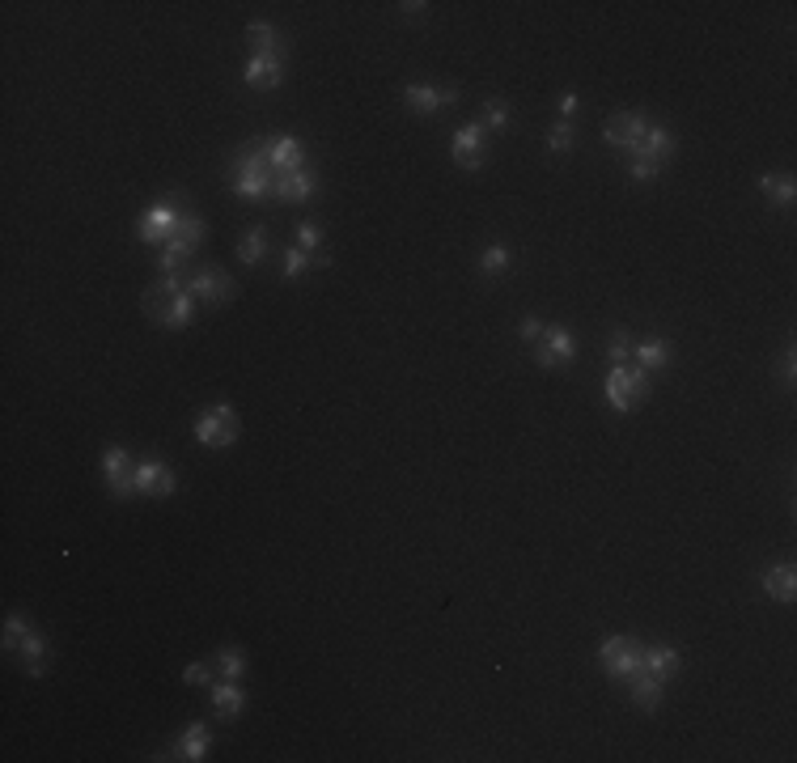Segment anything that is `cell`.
I'll use <instances>...</instances> for the list:
<instances>
[{
	"instance_id": "obj_1",
	"label": "cell",
	"mask_w": 797,
	"mask_h": 763,
	"mask_svg": "<svg viewBox=\"0 0 797 763\" xmlns=\"http://www.w3.org/2000/svg\"><path fill=\"white\" fill-rule=\"evenodd\" d=\"M272 183H276V174L268 166V157H263V145L251 140V149H242L234 157V166H229V187H234L242 200H263V195H272Z\"/></svg>"
},
{
	"instance_id": "obj_2",
	"label": "cell",
	"mask_w": 797,
	"mask_h": 763,
	"mask_svg": "<svg viewBox=\"0 0 797 763\" xmlns=\"http://www.w3.org/2000/svg\"><path fill=\"white\" fill-rule=\"evenodd\" d=\"M145 314L153 318V323H162L170 331H183L196 323V297H191L187 289H166V285H153L145 293Z\"/></svg>"
},
{
	"instance_id": "obj_3",
	"label": "cell",
	"mask_w": 797,
	"mask_h": 763,
	"mask_svg": "<svg viewBox=\"0 0 797 763\" xmlns=\"http://www.w3.org/2000/svg\"><path fill=\"white\" fill-rule=\"evenodd\" d=\"M602 390H607V403L615 407V412H632V407L649 395V374H645V369L636 365V361L611 365V369H607V382H602Z\"/></svg>"
},
{
	"instance_id": "obj_4",
	"label": "cell",
	"mask_w": 797,
	"mask_h": 763,
	"mask_svg": "<svg viewBox=\"0 0 797 763\" xmlns=\"http://www.w3.org/2000/svg\"><path fill=\"white\" fill-rule=\"evenodd\" d=\"M183 217H187L183 195H179V191H174V195H162V200H153L145 212H140V221H136V238H140V242H149V246L166 242V238H170V229L179 225Z\"/></svg>"
},
{
	"instance_id": "obj_5",
	"label": "cell",
	"mask_w": 797,
	"mask_h": 763,
	"mask_svg": "<svg viewBox=\"0 0 797 763\" xmlns=\"http://www.w3.org/2000/svg\"><path fill=\"white\" fill-rule=\"evenodd\" d=\"M196 441L208 450H225L238 441V412L229 403H212L196 416Z\"/></svg>"
},
{
	"instance_id": "obj_6",
	"label": "cell",
	"mask_w": 797,
	"mask_h": 763,
	"mask_svg": "<svg viewBox=\"0 0 797 763\" xmlns=\"http://www.w3.org/2000/svg\"><path fill=\"white\" fill-rule=\"evenodd\" d=\"M641 653H645V645L636 641V636H611V641H602L598 662H602V670H607V679L628 683L632 674L641 670Z\"/></svg>"
},
{
	"instance_id": "obj_7",
	"label": "cell",
	"mask_w": 797,
	"mask_h": 763,
	"mask_svg": "<svg viewBox=\"0 0 797 763\" xmlns=\"http://www.w3.org/2000/svg\"><path fill=\"white\" fill-rule=\"evenodd\" d=\"M259 145H263V157H268L272 174H289V170L310 166L306 162V145H301L297 136H289V132H272V136H263Z\"/></svg>"
},
{
	"instance_id": "obj_8",
	"label": "cell",
	"mask_w": 797,
	"mask_h": 763,
	"mask_svg": "<svg viewBox=\"0 0 797 763\" xmlns=\"http://www.w3.org/2000/svg\"><path fill=\"white\" fill-rule=\"evenodd\" d=\"M488 132H484V123L475 119V123H463V128H454V140H450V153H454V162L463 166V170H480L484 162H488Z\"/></svg>"
},
{
	"instance_id": "obj_9",
	"label": "cell",
	"mask_w": 797,
	"mask_h": 763,
	"mask_svg": "<svg viewBox=\"0 0 797 763\" xmlns=\"http://www.w3.org/2000/svg\"><path fill=\"white\" fill-rule=\"evenodd\" d=\"M535 361L543 369H556V365H573L577 361V335L569 327H543L539 344H535Z\"/></svg>"
},
{
	"instance_id": "obj_10",
	"label": "cell",
	"mask_w": 797,
	"mask_h": 763,
	"mask_svg": "<svg viewBox=\"0 0 797 763\" xmlns=\"http://www.w3.org/2000/svg\"><path fill=\"white\" fill-rule=\"evenodd\" d=\"M645 132H649V119H645L641 111H615V115L607 119V132H602V136H607V145H611L615 153L628 157V153L645 140Z\"/></svg>"
},
{
	"instance_id": "obj_11",
	"label": "cell",
	"mask_w": 797,
	"mask_h": 763,
	"mask_svg": "<svg viewBox=\"0 0 797 763\" xmlns=\"http://www.w3.org/2000/svg\"><path fill=\"white\" fill-rule=\"evenodd\" d=\"M187 293L196 297V301H204V306H221V301H229V297L238 293V285H234V280H229L221 268H212V263H204V268L191 272Z\"/></svg>"
},
{
	"instance_id": "obj_12",
	"label": "cell",
	"mask_w": 797,
	"mask_h": 763,
	"mask_svg": "<svg viewBox=\"0 0 797 763\" xmlns=\"http://www.w3.org/2000/svg\"><path fill=\"white\" fill-rule=\"evenodd\" d=\"M403 102H407V111H416V115H441V111H450V106H458V90L454 85H407L403 90Z\"/></svg>"
},
{
	"instance_id": "obj_13",
	"label": "cell",
	"mask_w": 797,
	"mask_h": 763,
	"mask_svg": "<svg viewBox=\"0 0 797 763\" xmlns=\"http://www.w3.org/2000/svg\"><path fill=\"white\" fill-rule=\"evenodd\" d=\"M242 81H246V90H276V85L285 81V51H255Z\"/></svg>"
},
{
	"instance_id": "obj_14",
	"label": "cell",
	"mask_w": 797,
	"mask_h": 763,
	"mask_svg": "<svg viewBox=\"0 0 797 763\" xmlns=\"http://www.w3.org/2000/svg\"><path fill=\"white\" fill-rule=\"evenodd\" d=\"M675 149H679L675 132H670V128H658V123H649L645 140L628 153V162H649V166H658V170H662V162H670V157H675Z\"/></svg>"
},
{
	"instance_id": "obj_15",
	"label": "cell",
	"mask_w": 797,
	"mask_h": 763,
	"mask_svg": "<svg viewBox=\"0 0 797 763\" xmlns=\"http://www.w3.org/2000/svg\"><path fill=\"white\" fill-rule=\"evenodd\" d=\"M314 191H318V174H314V166H301V170H289V174H276V183H272V195L280 204H306V200H314Z\"/></svg>"
},
{
	"instance_id": "obj_16",
	"label": "cell",
	"mask_w": 797,
	"mask_h": 763,
	"mask_svg": "<svg viewBox=\"0 0 797 763\" xmlns=\"http://www.w3.org/2000/svg\"><path fill=\"white\" fill-rule=\"evenodd\" d=\"M208 751H212L208 725H204V721H191L187 730L166 747V755H157V759H187V763H200V759H208Z\"/></svg>"
},
{
	"instance_id": "obj_17",
	"label": "cell",
	"mask_w": 797,
	"mask_h": 763,
	"mask_svg": "<svg viewBox=\"0 0 797 763\" xmlns=\"http://www.w3.org/2000/svg\"><path fill=\"white\" fill-rule=\"evenodd\" d=\"M132 488L140 496H174V488H179V479H174V471L166 463H157V458H145L136 471H132Z\"/></svg>"
},
{
	"instance_id": "obj_18",
	"label": "cell",
	"mask_w": 797,
	"mask_h": 763,
	"mask_svg": "<svg viewBox=\"0 0 797 763\" xmlns=\"http://www.w3.org/2000/svg\"><path fill=\"white\" fill-rule=\"evenodd\" d=\"M102 479H106V488H111V496H136V488H132V471H128V450L123 446H106L102 450Z\"/></svg>"
},
{
	"instance_id": "obj_19",
	"label": "cell",
	"mask_w": 797,
	"mask_h": 763,
	"mask_svg": "<svg viewBox=\"0 0 797 763\" xmlns=\"http://www.w3.org/2000/svg\"><path fill=\"white\" fill-rule=\"evenodd\" d=\"M204 234H208L204 221H200V217H191V212H187V217L170 229V238L162 242V251H166V255H179V259H191V255H196V246L204 242Z\"/></svg>"
},
{
	"instance_id": "obj_20",
	"label": "cell",
	"mask_w": 797,
	"mask_h": 763,
	"mask_svg": "<svg viewBox=\"0 0 797 763\" xmlns=\"http://www.w3.org/2000/svg\"><path fill=\"white\" fill-rule=\"evenodd\" d=\"M632 361L645 369V374H658L675 361V344L662 340V335H645V340H632Z\"/></svg>"
},
{
	"instance_id": "obj_21",
	"label": "cell",
	"mask_w": 797,
	"mask_h": 763,
	"mask_svg": "<svg viewBox=\"0 0 797 763\" xmlns=\"http://www.w3.org/2000/svg\"><path fill=\"white\" fill-rule=\"evenodd\" d=\"M208 691H212V713H217V721H238V713L246 708L242 679H217Z\"/></svg>"
},
{
	"instance_id": "obj_22",
	"label": "cell",
	"mask_w": 797,
	"mask_h": 763,
	"mask_svg": "<svg viewBox=\"0 0 797 763\" xmlns=\"http://www.w3.org/2000/svg\"><path fill=\"white\" fill-rule=\"evenodd\" d=\"M759 585H764V594L776 598V602H793L797 598V569L785 560V564H772V569L759 573Z\"/></svg>"
},
{
	"instance_id": "obj_23",
	"label": "cell",
	"mask_w": 797,
	"mask_h": 763,
	"mask_svg": "<svg viewBox=\"0 0 797 763\" xmlns=\"http://www.w3.org/2000/svg\"><path fill=\"white\" fill-rule=\"evenodd\" d=\"M641 670L658 674L662 683H670V679H675V670H679V649H675V645H645Z\"/></svg>"
},
{
	"instance_id": "obj_24",
	"label": "cell",
	"mask_w": 797,
	"mask_h": 763,
	"mask_svg": "<svg viewBox=\"0 0 797 763\" xmlns=\"http://www.w3.org/2000/svg\"><path fill=\"white\" fill-rule=\"evenodd\" d=\"M628 691H632V704L636 708H658L662 696H666V683L658 679V674H649V670H636L632 679H628Z\"/></svg>"
},
{
	"instance_id": "obj_25",
	"label": "cell",
	"mask_w": 797,
	"mask_h": 763,
	"mask_svg": "<svg viewBox=\"0 0 797 763\" xmlns=\"http://www.w3.org/2000/svg\"><path fill=\"white\" fill-rule=\"evenodd\" d=\"M759 191L768 195V204H776V208H793V195H797V183H793V174H759Z\"/></svg>"
},
{
	"instance_id": "obj_26",
	"label": "cell",
	"mask_w": 797,
	"mask_h": 763,
	"mask_svg": "<svg viewBox=\"0 0 797 763\" xmlns=\"http://www.w3.org/2000/svg\"><path fill=\"white\" fill-rule=\"evenodd\" d=\"M13 653H22V666H26V674H43L47 670V641H43V632H26L22 641H17V649Z\"/></svg>"
},
{
	"instance_id": "obj_27",
	"label": "cell",
	"mask_w": 797,
	"mask_h": 763,
	"mask_svg": "<svg viewBox=\"0 0 797 763\" xmlns=\"http://www.w3.org/2000/svg\"><path fill=\"white\" fill-rule=\"evenodd\" d=\"M268 229H263V225H251V229H246V234H242V242H238V259L246 263V268H259V263L263 259H268Z\"/></svg>"
},
{
	"instance_id": "obj_28",
	"label": "cell",
	"mask_w": 797,
	"mask_h": 763,
	"mask_svg": "<svg viewBox=\"0 0 797 763\" xmlns=\"http://www.w3.org/2000/svg\"><path fill=\"white\" fill-rule=\"evenodd\" d=\"M310 268H331V255H306L301 246H285V280H301Z\"/></svg>"
},
{
	"instance_id": "obj_29",
	"label": "cell",
	"mask_w": 797,
	"mask_h": 763,
	"mask_svg": "<svg viewBox=\"0 0 797 763\" xmlns=\"http://www.w3.org/2000/svg\"><path fill=\"white\" fill-rule=\"evenodd\" d=\"M480 123H484V132L492 128V132H505L509 128V123H513V106L505 102V98H488L484 106H480Z\"/></svg>"
},
{
	"instance_id": "obj_30",
	"label": "cell",
	"mask_w": 797,
	"mask_h": 763,
	"mask_svg": "<svg viewBox=\"0 0 797 763\" xmlns=\"http://www.w3.org/2000/svg\"><path fill=\"white\" fill-rule=\"evenodd\" d=\"M217 670H221V679H242V674H246V653L238 645H221L217 649Z\"/></svg>"
},
{
	"instance_id": "obj_31",
	"label": "cell",
	"mask_w": 797,
	"mask_h": 763,
	"mask_svg": "<svg viewBox=\"0 0 797 763\" xmlns=\"http://www.w3.org/2000/svg\"><path fill=\"white\" fill-rule=\"evenodd\" d=\"M293 246H301L306 255H323V225H318V221H301L297 234H293Z\"/></svg>"
},
{
	"instance_id": "obj_32",
	"label": "cell",
	"mask_w": 797,
	"mask_h": 763,
	"mask_svg": "<svg viewBox=\"0 0 797 763\" xmlns=\"http://www.w3.org/2000/svg\"><path fill=\"white\" fill-rule=\"evenodd\" d=\"M246 39H251L255 51H285V47H280L276 26H268V22H251V26H246Z\"/></svg>"
},
{
	"instance_id": "obj_33",
	"label": "cell",
	"mask_w": 797,
	"mask_h": 763,
	"mask_svg": "<svg viewBox=\"0 0 797 763\" xmlns=\"http://www.w3.org/2000/svg\"><path fill=\"white\" fill-rule=\"evenodd\" d=\"M480 268H484V276H497V272H505V268H509V246H505V242H492V246H484Z\"/></svg>"
},
{
	"instance_id": "obj_34",
	"label": "cell",
	"mask_w": 797,
	"mask_h": 763,
	"mask_svg": "<svg viewBox=\"0 0 797 763\" xmlns=\"http://www.w3.org/2000/svg\"><path fill=\"white\" fill-rule=\"evenodd\" d=\"M573 145H577V132H573V123L569 119H560L552 132H547V149L552 153H573Z\"/></svg>"
},
{
	"instance_id": "obj_35",
	"label": "cell",
	"mask_w": 797,
	"mask_h": 763,
	"mask_svg": "<svg viewBox=\"0 0 797 763\" xmlns=\"http://www.w3.org/2000/svg\"><path fill=\"white\" fill-rule=\"evenodd\" d=\"M30 628H34V624H30L22 611H9V619H5V649H17V641H22Z\"/></svg>"
},
{
	"instance_id": "obj_36",
	"label": "cell",
	"mask_w": 797,
	"mask_h": 763,
	"mask_svg": "<svg viewBox=\"0 0 797 763\" xmlns=\"http://www.w3.org/2000/svg\"><path fill=\"white\" fill-rule=\"evenodd\" d=\"M607 352H611V365H624V361H632V335H628V331H615Z\"/></svg>"
},
{
	"instance_id": "obj_37",
	"label": "cell",
	"mask_w": 797,
	"mask_h": 763,
	"mask_svg": "<svg viewBox=\"0 0 797 763\" xmlns=\"http://www.w3.org/2000/svg\"><path fill=\"white\" fill-rule=\"evenodd\" d=\"M183 679L191 683V687H212L217 679H212V666L208 662H191L187 670H183Z\"/></svg>"
},
{
	"instance_id": "obj_38",
	"label": "cell",
	"mask_w": 797,
	"mask_h": 763,
	"mask_svg": "<svg viewBox=\"0 0 797 763\" xmlns=\"http://www.w3.org/2000/svg\"><path fill=\"white\" fill-rule=\"evenodd\" d=\"M518 331H522V340H526V344H539L543 323H539V318H522V327H518Z\"/></svg>"
},
{
	"instance_id": "obj_39",
	"label": "cell",
	"mask_w": 797,
	"mask_h": 763,
	"mask_svg": "<svg viewBox=\"0 0 797 763\" xmlns=\"http://www.w3.org/2000/svg\"><path fill=\"white\" fill-rule=\"evenodd\" d=\"M781 382H785V386L797 382V357H793V348L785 352V361H781Z\"/></svg>"
},
{
	"instance_id": "obj_40",
	"label": "cell",
	"mask_w": 797,
	"mask_h": 763,
	"mask_svg": "<svg viewBox=\"0 0 797 763\" xmlns=\"http://www.w3.org/2000/svg\"><path fill=\"white\" fill-rule=\"evenodd\" d=\"M573 115H577V94L569 90V94H560V119L573 123Z\"/></svg>"
},
{
	"instance_id": "obj_41",
	"label": "cell",
	"mask_w": 797,
	"mask_h": 763,
	"mask_svg": "<svg viewBox=\"0 0 797 763\" xmlns=\"http://www.w3.org/2000/svg\"><path fill=\"white\" fill-rule=\"evenodd\" d=\"M399 9H403V13H412V17H416V13H424V9H429V5H420V0H412V5H399Z\"/></svg>"
}]
</instances>
